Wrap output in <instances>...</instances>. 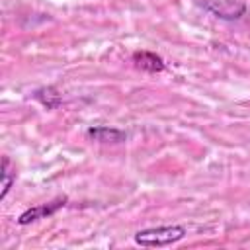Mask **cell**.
<instances>
[{"instance_id":"1","label":"cell","mask_w":250,"mask_h":250,"mask_svg":"<svg viewBox=\"0 0 250 250\" xmlns=\"http://www.w3.org/2000/svg\"><path fill=\"white\" fill-rule=\"evenodd\" d=\"M186 236V227L182 225H164V227H152L143 229L135 234V242L141 246H170Z\"/></svg>"},{"instance_id":"2","label":"cell","mask_w":250,"mask_h":250,"mask_svg":"<svg viewBox=\"0 0 250 250\" xmlns=\"http://www.w3.org/2000/svg\"><path fill=\"white\" fill-rule=\"evenodd\" d=\"M66 205V197H57L55 201L51 203H43V205H35L27 211H23L20 217H18V223L20 225H29L33 221H39V219H47L51 215H55L59 209H62Z\"/></svg>"},{"instance_id":"3","label":"cell","mask_w":250,"mask_h":250,"mask_svg":"<svg viewBox=\"0 0 250 250\" xmlns=\"http://www.w3.org/2000/svg\"><path fill=\"white\" fill-rule=\"evenodd\" d=\"M133 62L146 72H162L164 70V61L150 51H135L133 53Z\"/></svg>"},{"instance_id":"4","label":"cell","mask_w":250,"mask_h":250,"mask_svg":"<svg viewBox=\"0 0 250 250\" xmlns=\"http://www.w3.org/2000/svg\"><path fill=\"white\" fill-rule=\"evenodd\" d=\"M88 137L94 139V141H100V143H121L127 139V133L125 131H119V129H113V127H90L88 131Z\"/></svg>"},{"instance_id":"5","label":"cell","mask_w":250,"mask_h":250,"mask_svg":"<svg viewBox=\"0 0 250 250\" xmlns=\"http://www.w3.org/2000/svg\"><path fill=\"white\" fill-rule=\"evenodd\" d=\"M35 100H39L47 109H55L62 104V98L57 94V90L53 86H47V88H39L35 94H33Z\"/></svg>"},{"instance_id":"6","label":"cell","mask_w":250,"mask_h":250,"mask_svg":"<svg viewBox=\"0 0 250 250\" xmlns=\"http://www.w3.org/2000/svg\"><path fill=\"white\" fill-rule=\"evenodd\" d=\"M0 176H2V191H0V199H4V197L8 195L12 184L16 182V170L10 166V158H8V156L2 158V172H0Z\"/></svg>"}]
</instances>
